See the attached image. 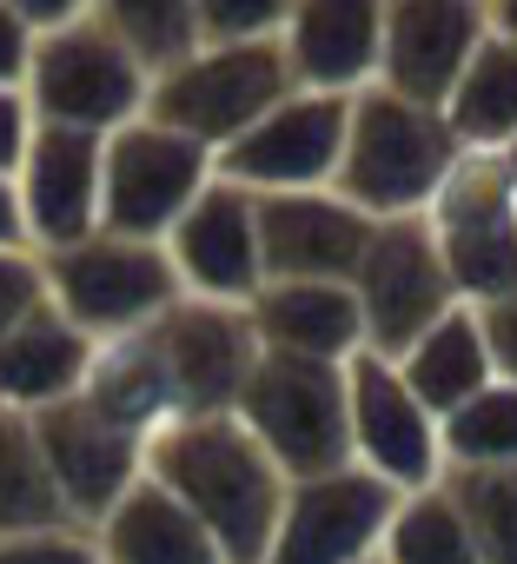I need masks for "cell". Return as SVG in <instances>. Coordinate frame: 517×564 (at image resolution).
<instances>
[{"label": "cell", "instance_id": "cell-11", "mask_svg": "<svg viewBox=\"0 0 517 564\" xmlns=\"http://www.w3.org/2000/svg\"><path fill=\"white\" fill-rule=\"evenodd\" d=\"M166 386H173V412L179 419H219L239 405L252 366H258V333L245 306H212V300H179L166 319L146 326Z\"/></svg>", "mask_w": 517, "mask_h": 564}, {"label": "cell", "instance_id": "cell-34", "mask_svg": "<svg viewBox=\"0 0 517 564\" xmlns=\"http://www.w3.org/2000/svg\"><path fill=\"white\" fill-rule=\"evenodd\" d=\"M477 333H484V352H491V372H497L504 386H517V286L477 306Z\"/></svg>", "mask_w": 517, "mask_h": 564}, {"label": "cell", "instance_id": "cell-35", "mask_svg": "<svg viewBox=\"0 0 517 564\" xmlns=\"http://www.w3.org/2000/svg\"><path fill=\"white\" fill-rule=\"evenodd\" d=\"M28 67H34V28L14 0H0V87H28Z\"/></svg>", "mask_w": 517, "mask_h": 564}, {"label": "cell", "instance_id": "cell-31", "mask_svg": "<svg viewBox=\"0 0 517 564\" xmlns=\"http://www.w3.org/2000/svg\"><path fill=\"white\" fill-rule=\"evenodd\" d=\"M286 0H199V41L206 47H252L286 34Z\"/></svg>", "mask_w": 517, "mask_h": 564}, {"label": "cell", "instance_id": "cell-23", "mask_svg": "<svg viewBox=\"0 0 517 564\" xmlns=\"http://www.w3.org/2000/svg\"><path fill=\"white\" fill-rule=\"evenodd\" d=\"M80 399H87L100 419H113L120 432L146 438V445H153V432H166V425L179 419V412H173L166 366H160V352H153V339H146V333L94 346V372H87Z\"/></svg>", "mask_w": 517, "mask_h": 564}, {"label": "cell", "instance_id": "cell-20", "mask_svg": "<svg viewBox=\"0 0 517 564\" xmlns=\"http://www.w3.org/2000/svg\"><path fill=\"white\" fill-rule=\"evenodd\" d=\"M258 352L273 359H306V366H352L365 352V313L352 286L332 279H293V286H258L245 306Z\"/></svg>", "mask_w": 517, "mask_h": 564}, {"label": "cell", "instance_id": "cell-9", "mask_svg": "<svg viewBox=\"0 0 517 564\" xmlns=\"http://www.w3.org/2000/svg\"><path fill=\"white\" fill-rule=\"evenodd\" d=\"M352 293H359V313H365V352L378 359H405L438 319H451L464 300L451 286V272L431 246V226L425 219H385L372 226V246L352 272Z\"/></svg>", "mask_w": 517, "mask_h": 564}, {"label": "cell", "instance_id": "cell-29", "mask_svg": "<svg viewBox=\"0 0 517 564\" xmlns=\"http://www.w3.org/2000/svg\"><path fill=\"white\" fill-rule=\"evenodd\" d=\"M444 471H517V386L491 379L471 405L438 425Z\"/></svg>", "mask_w": 517, "mask_h": 564}, {"label": "cell", "instance_id": "cell-37", "mask_svg": "<svg viewBox=\"0 0 517 564\" xmlns=\"http://www.w3.org/2000/svg\"><path fill=\"white\" fill-rule=\"evenodd\" d=\"M0 246H28V232H21V199H14V180H0Z\"/></svg>", "mask_w": 517, "mask_h": 564}, {"label": "cell", "instance_id": "cell-17", "mask_svg": "<svg viewBox=\"0 0 517 564\" xmlns=\"http://www.w3.org/2000/svg\"><path fill=\"white\" fill-rule=\"evenodd\" d=\"M100 153H107L100 133L34 120L28 160L14 173L28 252H61V246H80L87 232H100Z\"/></svg>", "mask_w": 517, "mask_h": 564}, {"label": "cell", "instance_id": "cell-14", "mask_svg": "<svg viewBox=\"0 0 517 564\" xmlns=\"http://www.w3.org/2000/svg\"><path fill=\"white\" fill-rule=\"evenodd\" d=\"M34 438H41V458L54 471V491H61L74 531H100V518L146 478V438L120 432L87 399L47 405L34 419Z\"/></svg>", "mask_w": 517, "mask_h": 564}, {"label": "cell", "instance_id": "cell-27", "mask_svg": "<svg viewBox=\"0 0 517 564\" xmlns=\"http://www.w3.org/2000/svg\"><path fill=\"white\" fill-rule=\"evenodd\" d=\"M378 564H477L471 524H464L458 498L444 491V478L398 498V511L385 524V544H378Z\"/></svg>", "mask_w": 517, "mask_h": 564}, {"label": "cell", "instance_id": "cell-12", "mask_svg": "<svg viewBox=\"0 0 517 564\" xmlns=\"http://www.w3.org/2000/svg\"><path fill=\"white\" fill-rule=\"evenodd\" d=\"M345 412H352V465L359 471H372L398 498H411V491L444 478L438 419L411 399V386L398 379L392 359L359 352L345 366Z\"/></svg>", "mask_w": 517, "mask_h": 564}, {"label": "cell", "instance_id": "cell-3", "mask_svg": "<svg viewBox=\"0 0 517 564\" xmlns=\"http://www.w3.org/2000/svg\"><path fill=\"white\" fill-rule=\"evenodd\" d=\"M47 272V306L74 319L94 346L133 339L153 319H166L186 293L160 239H127V232H87L80 246L41 252Z\"/></svg>", "mask_w": 517, "mask_h": 564}, {"label": "cell", "instance_id": "cell-5", "mask_svg": "<svg viewBox=\"0 0 517 564\" xmlns=\"http://www.w3.org/2000/svg\"><path fill=\"white\" fill-rule=\"evenodd\" d=\"M232 419L266 445L286 485L326 478L352 465V412H345V366H306L258 352Z\"/></svg>", "mask_w": 517, "mask_h": 564}, {"label": "cell", "instance_id": "cell-39", "mask_svg": "<svg viewBox=\"0 0 517 564\" xmlns=\"http://www.w3.org/2000/svg\"><path fill=\"white\" fill-rule=\"evenodd\" d=\"M497 160H504V166H510V180H517V140H510V147H504Z\"/></svg>", "mask_w": 517, "mask_h": 564}, {"label": "cell", "instance_id": "cell-1", "mask_svg": "<svg viewBox=\"0 0 517 564\" xmlns=\"http://www.w3.org/2000/svg\"><path fill=\"white\" fill-rule=\"evenodd\" d=\"M146 478H160L206 524V538L219 544L226 564H266L293 485L232 412H219V419H173L166 432H153Z\"/></svg>", "mask_w": 517, "mask_h": 564}, {"label": "cell", "instance_id": "cell-24", "mask_svg": "<svg viewBox=\"0 0 517 564\" xmlns=\"http://www.w3.org/2000/svg\"><path fill=\"white\" fill-rule=\"evenodd\" d=\"M398 379L411 386V399L444 425L458 405H471L497 372H491V352H484V333H477V306H458L451 319H438L405 359H398Z\"/></svg>", "mask_w": 517, "mask_h": 564}, {"label": "cell", "instance_id": "cell-8", "mask_svg": "<svg viewBox=\"0 0 517 564\" xmlns=\"http://www.w3.org/2000/svg\"><path fill=\"white\" fill-rule=\"evenodd\" d=\"M212 153L160 120H127L120 133H107L100 153V232H127V239H160L179 226V213L212 186Z\"/></svg>", "mask_w": 517, "mask_h": 564}, {"label": "cell", "instance_id": "cell-38", "mask_svg": "<svg viewBox=\"0 0 517 564\" xmlns=\"http://www.w3.org/2000/svg\"><path fill=\"white\" fill-rule=\"evenodd\" d=\"M484 21H491V34H497V41H510V47H517V0H491Z\"/></svg>", "mask_w": 517, "mask_h": 564}, {"label": "cell", "instance_id": "cell-10", "mask_svg": "<svg viewBox=\"0 0 517 564\" xmlns=\"http://www.w3.org/2000/svg\"><path fill=\"white\" fill-rule=\"evenodd\" d=\"M345 120L352 100H326V94H286L252 133H239L212 166L219 180L245 186V193H319L339 180L345 160Z\"/></svg>", "mask_w": 517, "mask_h": 564}, {"label": "cell", "instance_id": "cell-19", "mask_svg": "<svg viewBox=\"0 0 517 564\" xmlns=\"http://www.w3.org/2000/svg\"><path fill=\"white\" fill-rule=\"evenodd\" d=\"M286 74L299 94L359 100L378 87V47H385V8L378 0H299L286 14Z\"/></svg>", "mask_w": 517, "mask_h": 564}, {"label": "cell", "instance_id": "cell-2", "mask_svg": "<svg viewBox=\"0 0 517 564\" xmlns=\"http://www.w3.org/2000/svg\"><path fill=\"white\" fill-rule=\"evenodd\" d=\"M458 160H464V147L451 140L438 107H411L385 87H365L345 120V160H339L332 193L345 206H359L372 226L425 219V206L438 199V186L451 180Z\"/></svg>", "mask_w": 517, "mask_h": 564}, {"label": "cell", "instance_id": "cell-21", "mask_svg": "<svg viewBox=\"0 0 517 564\" xmlns=\"http://www.w3.org/2000/svg\"><path fill=\"white\" fill-rule=\"evenodd\" d=\"M87 372H94V339L74 319H61L54 306H41L28 326L0 339V405L8 412L41 419L47 405L80 399Z\"/></svg>", "mask_w": 517, "mask_h": 564}, {"label": "cell", "instance_id": "cell-15", "mask_svg": "<svg viewBox=\"0 0 517 564\" xmlns=\"http://www.w3.org/2000/svg\"><path fill=\"white\" fill-rule=\"evenodd\" d=\"M166 259L179 272L186 300H212V306H252L266 272H258V199L232 180L212 173V186L179 213V226L166 232Z\"/></svg>", "mask_w": 517, "mask_h": 564}, {"label": "cell", "instance_id": "cell-30", "mask_svg": "<svg viewBox=\"0 0 517 564\" xmlns=\"http://www.w3.org/2000/svg\"><path fill=\"white\" fill-rule=\"evenodd\" d=\"M444 491L471 524L477 564H517V471H444Z\"/></svg>", "mask_w": 517, "mask_h": 564}, {"label": "cell", "instance_id": "cell-13", "mask_svg": "<svg viewBox=\"0 0 517 564\" xmlns=\"http://www.w3.org/2000/svg\"><path fill=\"white\" fill-rule=\"evenodd\" d=\"M392 511H398V491L359 465L306 478L286 491L266 564H378Z\"/></svg>", "mask_w": 517, "mask_h": 564}, {"label": "cell", "instance_id": "cell-6", "mask_svg": "<svg viewBox=\"0 0 517 564\" xmlns=\"http://www.w3.org/2000/svg\"><path fill=\"white\" fill-rule=\"evenodd\" d=\"M293 87L286 74V47L279 41H252V47H199L186 67H173L166 80H153L146 94V120L199 140L212 160L252 133L258 120H266Z\"/></svg>", "mask_w": 517, "mask_h": 564}, {"label": "cell", "instance_id": "cell-7", "mask_svg": "<svg viewBox=\"0 0 517 564\" xmlns=\"http://www.w3.org/2000/svg\"><path fill=\"white\" fill-rule=\"evenodd\" d=\"M425 226L464 306L517 286V180L497 153H464L425 206Z\"/></svg>", "mask_w": 517, "mask_h": 564}, {"label": "cell", "instance_id": "cell-36", "mask_svg": "<svg viewBox=\"0 0 517 564\" xmlns=\"http://www.w3.org/2000/svg\"><path fill=\"white\" fill-rule=\"evenodd\" d=\"M28 140H34V107H28V94L0 87V180H14V173H21Z\"/></svg>", "mask_w": 517, "mask_h": 564}, {"label": "cell", "instance_id": "cell-32", "mask_svg": "<svg viewBox=\"0 0 517 564\" xmlns=\"http://www.w3.org/2000/svg\"><path fill=\"white\" fill-rule=\"evenodd\" d=\"M41 306H47L41 252H28V246H0V339H8L14 326H28Z\"/></svg>", "mask_w": 517, "mask_h": 564}, {"label": "cell", "instance_id": "cell-18", "mask_svg": "<svg viewBox=\"0 0 517 564\" xmlns=\"http://www.w3.org/2000/svg\"><path fill=\"white\" fill-rule=\"evenodd\" d=\"M484 34H491L484 8H464V0H398V8H385L378 87L411 100V107L444 113V100H451V87L471 67Z\"/></svg>", "mask_w": 517, "mask_h": 564}, {"label": "cell", "instance_id": "cell-22", "mask_svg": "<svg viewBox=\"0 0 517 564\" xmlns=\"http://www.w3.org/2000/svg\"><path fill=\"white\" fill-rule=\"evenodd\" d=\"M100 564H226L219 544L206 538V524L160 485L140 478L94 531Z\"/></svg>", "mask_w": 517, "mask_h": 564}, {"label": "cell", "instance_id": "cell-28", "mask_svg": "<svg viewBox=\"0 0 517 564\" xmlns=\"http://www.w3.org/2000/svg\"><path fill=\"white\" fill-rule=\"evenodd\" d=\"M100 14L146 80H166L173 67H186L206 47L199 41V0H107Z\"/></svg>", "mask_w": 517, "mask_h": 564}, {"label": "cell", "instance_id": "cell-4", "mask_svg": "<svg viewBox=\"0 0 517 564\" xmlns=\"http://www.w3.org/2000/svg\"><path fill=\"white\" fill-rule=\"evenodd\" d=\"M28 107L41 127H74V133H120L127 120L146 113L153 80L133 67L120 34L107 28L100 8H74L61 28L34 34V67H28Z\"/></svg>", "mask_w": 517, "mask_h": 564}, {"label": "cell", "instance_id": "cell-16", "mask_svg": "<svg viewBox=\"0 0 517 564\" xmlns=\"http://www.w3.org/2000/svg\"><path fill=\"white\" fill-rule=\"evenodd\" d=\"M365 246H372V219L359 206H345L332 186L258 199V272H266V286H293V279L352 286Z\"/></svg>", "mask_w": 517, "mask_h": 564}, {"label": "cell", "instance_id": "cell-33", "mask_svg": "<svg viewBox=\"0 0 517 564\" xmlns=\"http://www.w3.org/2000/svg\"><path fill=\"white\" fill-rule=\"evenodd\" d=\"M0 564H100L94 531H21V538H0Z\"/></svg>", "mask_w": 517, "mask_h": 564}, {"label": "cell", "instance_id": "cell-26", "mask_svg": "<svg viewBox=\"0 0 517 564\" xmlns=\"http://www.w3.org/2000/svg\"><path fill=\"white\" fill-rule=\"evenodd\" d=\"M67 505L54 491V471L41 458L34 419L0 405V538H21V531H61Z\"/></svg>", "mask_w": 517, "mask_h": 564}, {"label": "cell", "instance_id": "cell-25", "mask_svg": "<svg viewBox=\"0 0 517 564\" xmlns=\"http://www.w3.org/2000/svg\"><path fill=\"white\" fill-rule=\"evenodd\" d=\"M444 127L464 153H504L517 140V47L484 34L444 100Z\"/></svg>", "mask_w": 517, "mask_h": 564}]
</instances>
